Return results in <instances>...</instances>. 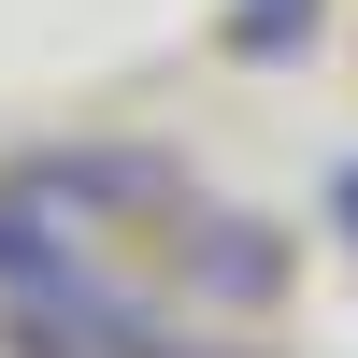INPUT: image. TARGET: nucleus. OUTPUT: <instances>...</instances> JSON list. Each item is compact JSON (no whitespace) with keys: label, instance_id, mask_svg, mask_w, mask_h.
<instances>
[{"label":"nucleus","instance_id":"2","mask_svg":"<svg viewBox=\"0 0 358 358\" xmlns=\"http://www.w3.org/2000/svg\"><path fill=\"white\" fill-rule=\"evenodd\" d=\"M29 201H72V215H129V201H187L172 158H43Z\"/></svg>","mask_w":358,"mask_h":358},{"label":"nucleus","instance_id":"4","mask_svg":"<svg viewBox=\"0 0 358 358\" xmlns=\"http://www.w3.org/2000/svg\"><path fill=\"white\" fill-rule=\"evenodd\" d=\"M72 229H57V215H29V201H0V301H15V287H43V273H72Z\"/></svg>","mask_w":358,"mask_h":358},{"label":"nucleus","instance_id":"1","mask_svg":"<svg viewBox=\"0 0 358 358\" xmlns=\"http://www.w3.org/2000/svg\"><path fill=\"white\" fill-rule=\"evenodd\" d=\"M0 344H15V358H172V330L115 273H86V258L43 273V287H15V301H0Z\"/></svg>","mask_w":358,"mask_h":358},{"label":"nucleus","instance_id":"3","mask_svg":"<svg viewBox=\"0 0 358 358\" xmlns=\"http://www.w3.org/2000/svg\"><path fill=\"white\" fill-rule=\"evenodd\" d=\"M187 273L215 287V301H273V287H287V258H273V229H258V215H201Z\"/></svg>","mask_w":358,"mask_h":358},{"label":"nucleus","instance_id":"6","mask_svg":"<svg viewBox=\"0 0 358 358\" xmlns=\"http://www.w3.org/2000/svg\"><path fill=\"white\" fill-rule=\"evenodd\" d=\"M344 215H358V187H344Z\"/></svg>","mask_w":358,"mask_h":358},{"label":"nucleus","instance_id":"5","mask_svg":"<svg viewBox=\"0 0 358 358\" xmlns=\"http://www.w3.org/2000/svg\"><path fill=\"white\" fill-rule=\"evenodd\" d=\"M229 43L244 57H301L315 43V0H229Z\"/></svg>","mask_w":358,"mask_h":358}]
</instances>
